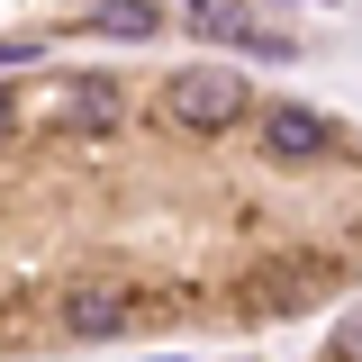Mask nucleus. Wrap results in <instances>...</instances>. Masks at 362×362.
<instances>
[{
	"label": "nucleus",
	"mask_w": 362,
	"mask_h": 362,
	"mask_svg": "<svg viewBox=\"0 0 362 362\" xmlns=\"http://www.w3.org/2000/svg\"><path fill=\"white\" fill-rule=\"evenodd\" d=\"M90 28H100V37H163V9H154V0H100V9H90Z\"/></svg>",
	"instance_id": "20e7f679"
},
{
	"label": "nucleus",
	"mask_w": 362,
	"mask_h": 362,
	"mask_svg": "<svg viewBox=\"0 0 362 362\" xmlns=\"http://www.w3.org/2000/svg\"><path fill=\"white\" fill-rule=\"evenodd\" d=\"M9 64H37V37H0V73Z\"/></svg>",
	"instance_id": "39448f33"
},
{
	"label": "nucleus",
	"mask_w": 362,
	"mask_h": 362,
	"mask_svg": "<svg viewBox=\"0 0 362 362\" xmlns=\"http://www.w3.org/2000/svg\"><path fill=\"white\" fill-rule=\"evenodd\" d=\"M163 109H173V127H190V136H226L254 109V90L235 82L226 64H181L173 82H163Z\"/></svg>",
	"instance_id": "f257e3e1"
},
{
	"label": "nucleus",
	"mask_w": 362,
	"mask_h": 362,
	"mask_svg": "<svg viewBox=\"0 0 362 362\" xmlns=\"http://www.w3.org/2000/svg\"><path fill=\"white\" fill-rule=\"evenodd\" d=\"M181 28H199V37H218V45H254V54H272V64L299 54V37H272L245 0H181Z\"/></svg>",
	"instance_id": "7ed1b4c3"
},
{
	"label": "nucleus",
	"mask_w": 362,
	"mask_h": 362,
	"mask_svg": "<svg viewBox=\"0 0 362 362\" xmlns=\"http://www.w3.org/2000/svg\"><path fill=\"white\" fill-rule=\"evenodd\" d=\"M254 145H263L272 163H317L335 145V127H326V109H308V100H272L263 118H254Z\"/></svg>",
	"instance_id": "f03ea898"
},
{
	"label": "nucleus",
	"mask_w": 362,
	"mask_h": 362,
	"mask_svg": "<svg viewBox=\"0 0 362 362\" xmlns=\"http://www.w3.org/2000/svg\"><path fill=\"white\" fill-rule=\"evenodd\" d=\"M9 127H18V90H0V136H9Z\"/></svg>",
	"instance_id": "423d86ee"
}]
</instances>
